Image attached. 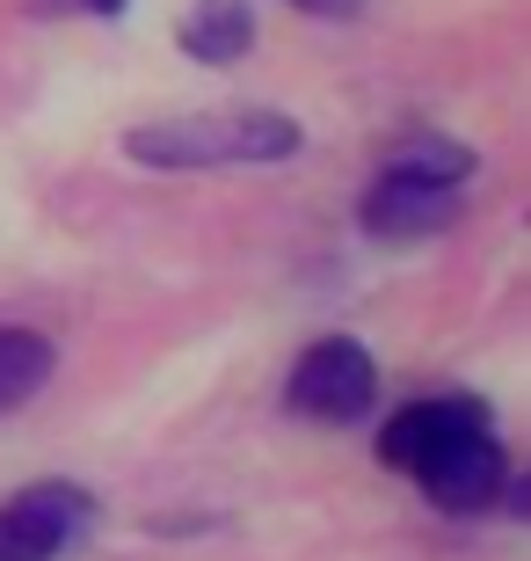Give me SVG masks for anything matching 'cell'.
I'll return each instance as SVG.
<instances>
[{
  "instance_id": "7a4b0ae2",
  "label": "cell",
  "mask_w": 531,
  "mask_h": 561,
  "mask_svg": "<svg viewBox=\"0 0 531 561\" xmlns=\"http://www.w3.org/2000/svg\"><path fill=\"white\" fill-rule=\"evenodd\" d=\"M473 175H481L473 146L445 139V131H408V139L379 161V175L365 183L357 227H365L371 241H386V249L429 241V233L459 227V211H466V197H473L466 190Z\"/></svg>"
},
{
  "instance_id": "5b68a950",
  "label": "cell",
  "mask_w": 531,
  "mask_h": 561,
  "mask_svg": "<svg viewBox=\"0 0 531 561\" xmlns=\"http://www.w3.org/2000/svg\"><path fill=\"white\" fill-rule=\"evenodd\" d=\"M95 533V496L81 481H30L0 503V561H66Z\"/></svg>"
},
{
  "instance_id": "52a82bcc",
  "label": "cell",
  "mask_w": 531,
  "mask_h": 561,
  "mask_svg": "<svg viewBox=\"0 0 531 561\" xmlns=\"http://www.w3.org/2000/svg\"><path fill=\"white\" fill-rule=\"evenodd\" d=\"M59 373V351H51V335L22 329V321H0V416H15L30 401L51 387Z\"/></svg>"
},
{
  "instance_id": "277c9868",
  "label": "cell",
  "mask_w": 531,
  "mask_h": 561,
  "mask_svg": "<svg viewBox=\"0 0 531 561\" xmlns=\"http://www.w3.org/2000/svg\"><path fill=\"white\" fill-rule=\"evenodd\" d=\"M379 409V357L357 335H313L285 373V416L321 423V431H349Z\"/></svg>"
},
{
  "instance_id": "9c48e42d",
  "label": "cell",
  "mask_w": 531,
  "mask_h": 561,
  "mask_svg": "<svg viewBox=\"0 0 531 561\" xmlns=\"http://www.w3.org/2000/svg\"><path fill=\"white\" fill-rule=\"evenodd\" d=\"M299 15H321V22H357L365 15V0H291Z\"/></svg>"
},
{
  "instance_id": "3957f363",
  "label": "cell",
  "mask_w": 531,
  "mask_h": 561,
  "mask_svg": "<svg viewBox=\"0 0 531 561\" xmlns=\"http://www.w3.org/2000/svg\"><path fill=\"white\" fill-rule=\"evenodd\" d=\"M124 153L161 175H205V168H277L307 153V125L291 110H189V117H153L124 131Z\"/></svg>"
},
{
  "instance_id": "8992f818",
  "label": "cell",
  "mask_w": 531,
  "mask_h": 561,
  "mask_svg": "<svg viewBox=\"0 0 531 561\" xmlns=\"http://www.w3.org/2000/svg\"><path fill=\"white\" fill-rule=\"evenodd\" d=\"M175 44L197 66H241L255 51V15H247L241 0H197L183 15V30H175Z\"/></svg>"
},
{
  "instance_id": "6da1fadb",
  "label": "cell",
  "mask_w": 531,
  "mask_h": 561,
  "mask_svg": "<svg viewBox=\"0 0 531 561\" xmlns=\"http://www.w3.org/2000/svg\"><path fill=\"white\" fill-rule=\"evenodd\" d=\"M379 467L401 481H415V496L445 518H488L503 511V489H510V445L495 431L488 401L473 394H423L401 401L379 437H371Z\"/></svg>"
},
{
  "instance_id": "ba28073f",
  "label": "cell",
  "mask_w": 531,
  "mask_h": 561,
  "mask_svg": "<svg viewBox=\"0 0 531 561\" xmlns=\"http://www.w3.org/2000/svg\"><path fill=\"white\" fill-rule=\"evenodd\" d=\"M131 0H30V15H88V22H117Z\"/></svg>"
}]
</instances>
